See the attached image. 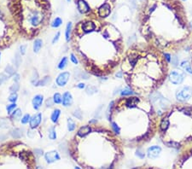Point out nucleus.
I'll use <instances>...</instances> for the list:
<instances>
[{
	"mask_svg": "<svg viewBox=\"0 0 192 169\" xmlns=\"http://www.w3.org/2000/svg\"><path fill=\"white\" fill-rule=\"evenodd\" d=\"M139 22L144 41L165 54L181 50L191 38L190 21L179 0H144Z\"/></svg>",
	"mask_w": 192,
	"mask_h": 169,
	"instance_id": "obj_1",
	"label": "nucleus"
},
{
	"mask_svg": "<svg viewBox=\"0 0 192 169\" xmlns=\"http://www.w3.org/2000/svg\"><path fill=\"white\" fill-rule=\"evenodd\" d=\"M107 116L111 130L126 147L141 148L157 134L160 115L148 97L127 96L112 101Z\"/></svg>",
	"mask_w": 192,
	"mask_h": 169,
	"instance_id": "obj_2",
	"label": "nucleus"
},
{
	"mask_svg": "<svg viewBox=\"0 0 192 169\" xmlns=\"http://www.w3.org/2000/svg\"><path fill=\"white\" fill-rule=\"evenodd\" d=\"M120 65L128 87L142 97L160 89L170 73L166 55L146 42L130 47Z\"/></svg>",
	"mask_w": 192,
	"mask_h": 169,
	"instance_id": "obj_3",
	"label": "nucleus"
},
{
	"mask_svg": "<svg viewBox=\"0 0 192 169\" xmlns=\"http://www.w3.org/2000/svg\"><path fill=\"white\" fill-rule=\"evenodd\" d=\"M89 135L83 148H71L74 160L83 169L119 168L124 158V144L114 131L100 126Z\"/></svg>",
	"mask_w": 192,
	"mask_h": 169,
	"instance_id": "obj_4",
	"label": "nucleus"
},
{
	"mask_svg": "<svg viewBox=\"0 0 192 169\" xmlns=\"http://www.w3.org/2000/svg\"><path fill=\"white\" fill-rule=\"evenodd\" d=\"M157 134L167 148L180 150L192 144V104L178 102L160 115Z\"/></svg>",
	"mask_w": 192,
	"mask_h": 169,
	"instance_id": "obj_5",
	"label": "nucleus"
},
{
	"mask_svg": "<svg viewBox=\"0 0 192 169\" xmlns=\"http://www.w3.org/2000/svg\"><path fill=\"white\" fill-rule=\"evenodd\" d=\"M0 169H37L33 153L21 143L0 149Z\"/></svg>",
	"mask_w": 192,
	"mask_h": 169,
	"instance_id": "obj_6",
	"label": "nucleus"
},
{
	"mask_svg": "<svg viewBox=\"0 0 192 169\" xmlns=\"http://www.w3.org/2000/svg\"><path fill=\"white\" fill-rule=\"evenodd\" d=\"M173 169H192V144L179 150L173 162Z\"/></svg>",
	"mask_w": 192,
	"mask_h": 169,
	"instance_id": "obj_7",
	"label": "nucleus"
},
{
	"mask_svg": "<svg viewBox=\"0 0 192 169\" xmlns=\"http://www.w3.org/2000/svg\"><path fill=\"white\" fill-rule=\"evenodd\" d=\"M192 97V88L191 86H183L181 89L178 90L176 92V97L179 100V102L181 103H186L187 100H189Z\"/></svg>",
	"mask_w": 192,
	"mask_h": 169,
	"instance_id": "obj_8",
	"label": "nucleus"
},
{
	"mask_svg": "<svg viewBox=\"0 0 192 169\" xmlns=\"http://www.w3.org/2000/svg\"><path fill=\"white\" fill-rule=\"evenodd\" d=\"M70 79V73L69 72H62L59 74L56 79V84L59 87H64L67 84Z\"/></svg>",
	"mask_w": 192,
	"mask_h": 169,
	"instance_id": "obj_9",
	"label": "nucleus"
},
{
	"mask_svg": "<svg viewBox=\"0 0 192 169\" xmlns=\"http://www.w3.org/2000/svg\"><path fill=\"white\" fill-rule=\"evenodd\" d=\"M168 79L170 80V82L173 84H180L183 80V76L181 73H179V71H172L171 73H169L168 75Z\"/></svg>",
	"mask_w": 192,
	"mask_h": 169,
	"instance_id": "obj_10",
	"label": "nucleus"
},
{
	"mask_svg": "<svg viewBox=\"0 0 192 169\" xmlns=\"http://www.w3.org/2000/svg\"><path fill=\"white\" fill-rule=\"evenodd\" d=\"M45 161L49 163V164H51V163H54L56 161H57L61 159L60 156H59V153L56 150H51V151H49L46 152L45 154Z\"/></svg>",
	"mask_w": 192,
	"mask_h": 169,
	"instance_id": "obj_11",
	"label": "nucleus"
},
{
	"mask_svg": "<svg viewBox=\"0 0 192 169\" xmlns=\"http://www.w3.org/2000/svg\"><path fill=\"white\" fill-rule=\"evenodd\" d=\"M110 13H111V4H104L97 9V15L101 18L108 17L110 15Z\"/></svg>",
	"mask_w": 192,
	"mask_h": 169,
	"instance_id": "obj_12",
	"label": "nucleus"
},
{
	"mask_svg": "<svg viewBox=\"0 0 192 169\" xmlns=\"http://www.w3.org/2000/svg\"><path fill=\"white\" fill-rule=\"evenodd\" d=\"M96 25H97V21L95 22L93 21H86L81 24V28L85 33H90L96 29Z\"/></svg>",
	"mask_w": 192,
	"mask_h": 169,
	"instance_id": "obj_13",
	"label": "nucleus"
},
{
	"mask_svg": "<svg viewBox=\"0 0 192 169\" xmlns=\"http://www.w3.org/2000/svg\"><path fill=\"white\" fill-rule=\"evenodd\" d=\"M42 121V114L40 113H38L33 116H31L30 121H29V126L31 129H35L40 125Z\"/></svg>",
	"mask_w": 192,
	"mask_h": 169,
	"instance_id": "obj_14",
	"label": "nucleus"
},
{
	"mask_svg": "<svg viewBox=\"0 0 192 169\" xmlns=\"http://www.w3.org/2000/svg\"><path fill=\"white\" fill-rule=\"evenodd\" d=\"M77 8L81 14H86L91 11V7L86 0H77Z\"/></svg>",
	"mask_w": 192,
	"mask_h": 169,
	"instance_id": "obj_15",
	"label": "nucleus"
},
{
	"mask_svg": "<svg viewBox=\"0 0 192 169\" xmlns=\"http://www.w3.org/2000/svg\"><path fill=\"white\" fill-rule=\"evenodd\" d=\"M162 149L159 146H151L147 150V156L149 159H155L159 156Z\"/></svg>",
	"mask_w": 192,
	"mask_h": 169,
	"instance_id": "obj_16",
	"label": "nucleus"
},
{
	"mask_svg": "<svg viewBox=\"0 0 192 169\" xmlns=\"http://www.w3.org/2000/svg\"><path fill=\"white\" fill-rule=\"evenodd\" d=\"M44 102V96L43 95H35L33 97V100H32V104H33V108L35 109V110H38L40 109V107L42 106V103Z\"/></svg>",
	"mask_w": 192,
	"mask_h": 169,
	"instance_id": "obj_17",
	"label": "nucleus"
},
{
	"mask_svg": "<svg viewBox=\"0 0 192 169\" xmlns=\"http://www.w3.org/2000/svg\"><path fill=\"white\" fill-rule=\"evenodd\" d=\"M62 105L64 107H69L73 103V96L69 92H65L62 95Z\"/></svg>",
	"mask_w": 192,
	"mask_h": 169,
	"instance_id": "obj_18",
	"label": "nucleus"
},
{
	"mask_svg": "<svg viewBox=\"0 0 192 169\" xmlns=\"http://www.w3.org/2000/svg\"><path fill=\"white\" fill-rule=\"evenodd\" d=\"M91 131H92V128L90 126H84L79 129V131L77 132V135L79 138H84V137L87 136L89 133H91Z\"/></svg>",
	"mask_w": 192,
	"mask_h": 169,
	"instance_id": "obj_19",
	"label": "nucleus"
},
{
	"mask_svg": "<svg viewBox=\"0 0 192 169\" xmlns=\"http://www.w3.org/2000/svg\"><path fill=\"white\" fill-rule=\"evenodd\" d=\"M43 46V40L40 38H36L33 45V50L34 53H38Z\"/></svg>",
	"mask_w": 192,
	"mask_h": 169,
	"instance_id": "obj_20",
	"label": "nucleus"
},
{
	"mask_svg": "<svg viewBox=\"0 0 192 169\" xmlns=\"http://www.w3.org/2000/svg\"><path fill=\"white\" fill-rule=\"evenodd\" d=\"M60 115H61V109H54L53 112L51 113V114H50V121L54 124L57 123Z\"/></svg>",
	"mask_w": 192,
	"mask_h": 169,
	"instance_id": "obj_21",
	"label": "nucleus"
},
{
	"mask_svg": "<svg viewBox=\"0 0 192 169\" xmlns=\"http://www.w3.org/2000/svg\"><path fill=\"white\" fill-rule=\"evenodd\" d=\"M72 28H73V24L71 21L67 22V26H66V30H65V39L67 42H69V40L71 39V32H72Z\"/></svg>",
	"mask_w": 192,
	"mask_h": 169,
	"instance_id": "obj_22",
	"label": "nucleus"
},
{
	"mask_svg": "<svg viewBox=\"0 0 192 169\" xmlns=\"http://www.w3.org/2000/svg\"><path fill=\"white\" fill-rule=\"evenodd\" d=\"M10 135L14 138H20L22 137V130L20 128H14L10 131Z\"/></svg>",
	"mask_w": 192,
	"mask_h": 169,
	"instance_id": "obj_23",
	"label": "nucleus"
},
{
	"mask_svg": "<svg viewBox=\"0 0 192 169\" xmlns=\"http://www.w3.org/2000/svg\"><path fill=\"white\" fill-rule=\"evenodd\" d=\"M67 62H68V59H67V56H63V57L61 59V61L59 62V63H58L57 65L58 69H60V70H63V69H65V68L67 67Z\"/></svg>",
	"mask_w": 192,
	"mask_h": 169,
	"instance_id": "obj_24",
	"label": "nucleus"
},
{
	"mask_svg": "<svg viewBox=\"0 0 192 169\" xmlns=\"http://www.w3.org/2000/svg\"><path fill=\"white\" fill-rule=\"evenodd\" d=\"M180 66H181V67H182L183 70H185L186 72H188V73H190V74H192V67L190 62H188V61H183V62H181Z\"/></svg>",
	"mask_w": 192,
	"mask_h": 169,
	"instance_id": "obj_25",
	"label": "nucleus"
},
{
	"mask_svg": "<svg viewBox=\"0 0 192 169\" xmlns=\"http://www.w3.org/2000/svg\"><path fill=\"white\" fill-rule=\"evenodd\" d=\"M21 114H22V111L21 109H16L12 114H11V118L15 121H19L20 119L21 118Z\"/></svg>",
	"mask_w": 192,
	"mask_h": 169,
	"instance_id": "obj_26",
	"label": "nucleus"
},
{
	"mask_svg": "<svg viewBox=\"0 0 192 169\" xmlns=\"http://www.w3.org/2000/svg\"><path fill=\"white\" fill-rule=\"evenodd\" d=\"M50 81H51V77L50 76H45L42 80H39L37 86H45V85L50 84Z\"/></svg>",
	"mask_w": 192,
	"mask_h": 169,
	"instance_id": "obj_27",
	"label": "nucleus"
},
{
	"mask_svg": "<svg viewBox=\"0 0 192 169\" xmlns=\"http://www.w3.org/2000/svg\"><path fill=\"white\" fill-rule=\"evenodd\" d=\"M48 137L50 140H56L57 139V131L54 126L50 127L48 130Z\"/></svg>",
	"mask_w": 192,
	"mask_h": 169,
	"instance_id": "obj_28",
	"label": "nucleus"
},
{
	"mask_svg": "<svg viewBox=\"0 0 192 169\" xmlns=\"http://www.w3.org/2000/svg\"><path fill=\"white\" fill-rule=\"evenodd\" d=\"M62 24V20L60 18V17H56L52 21V22L50 23V26L51 28H58L59 27H61Z\"/></svg>",
	"mask_w": 192,
	"mask_h": 169,
	"instance_id": "obj_29",
	"label": "nucleus"
},
{
	"mask_svg": "<svg viewBox=\"0 0 192 169\" xmlns=\"http://www.w3.org/2000/svg\"><path fill=\"white\" fill-rule=\"evenodd\" d=\"M75 127H76L75 122L73 121V119L68 118L67 119V130H68V131H74L75 130Z\"/></svg>",
	"mask_w": 192,
	"mask_h": 169,
	"instance_id": "obj_30",
	"label": "nucleus"
},
{
	"mask_svg": "<svg viewBox=\"0 0 192 169\" xmlns=\"http://www.w3.org/2000/svg\"><path fill=\"white\" fill-rule=\"evenodd\" d=\"M38 81H39V80H38V72H37L36 70H33V75H32V79H31V82L33 83V85L37 86V85H38Z\"/></svg>",
	"mask_w": 192,
	"mask_h": 169,
	"instance_id": "obj_31",
	"label": "nucleus"
},
{
	"mask_svg": "<svg viewBox=\"0 0 192 169\" xmlns=\"http://www.w3.org/2000/svg\"><path fill=\"white\" fill-rule=\"evenodd\" d=\"M53 101H54V103H56V104H60V103H62V95L60 93H55L53 95Z\"/></svg>",
	"mask_w": 192,
	"mask_h": 169,
	"instance_id": "obj_32",
	"label": "nucleus"
},
{
	"mask_svg": "<svg viewBox=\"0 0 192 169\" xmlns=\"http://www.w3.org/2000/svg\"><path fill=\"white\" fill-rule=\"evenodd\" d=\"M4 72H5V74H7L9 76H12V75H14L15 74H16V73H15V69H14V67H13L11 65H10V64L5 67Z\"/></svg>",
	"mask_w": 192,
	"mask_h": 169,
	"instance_id": "obj_33",
	"label": "nucleus"
},
{
	"mask_svg": "<svg viewBox=\"0 0 192 169\" xmlns=\"http://www.w3.org/2000/svg\"><path fill=\"white\" fill-rule=\"evenodd\" d=\"M10 121L7 119H1L0 120V127L1 128H8L10 126Z\"/></svg>",
	"mask_w": 192,
	"mask_h": 169,
	"instance_id": "obj_34",
	"label": "nucleus"
},
{
	"mask_svg": "<svg viewBox=\"0 0 192 169\" xmlns=\"http://www.w3.org/2000/svg\"><path fill=\"white\" fill-rule=\"evenodd\" d=\"M20 89V85L18 83L15 82V84H13L10 87V92L11 93H16V92H18Z\"/></svg>",
	"mask_w": 192,
	"mask_h": 169,
	"instance_id": "obj_35",
	"label": "nucleus"
},
{
	"mask_svg": "<svg viewBox=\"0 0 192 169\" xmlns=\"http://www.w3.org/2000/svg\"><path fill=\"white\" fill-rule=\"evenodd\" d=\"M73 115H74L75 118H77L78 120H82V116H83V114H82V112H81V110H80L79 109H74V112H73Z\"/></svg>",
	"mask_w": 192,
	"mask_h": 169,
	"instance_id": "obj_36",
	"label": "nucleus"
},
{
	"mask_svg": "<svg viewBox=\"0 0 192 169\" xmlns=\"http://www.w3.org/2000/svg\"><path fill=\"white\" fill-rule=\"evenodd\" d=\"M30 119H31V115L29 114H26L25 115H23V117L21 119V123L23 124V125H26L30 121Z\"/></svg>",
	"mask_w": 192,
	"mask_h": 169,
	"instance_id": "obj_37",
	"label": "nucleus"
},
{
	"mask_svg": "<svg viewBox=\"0 0 192 169\" xmlns=\"http://www.w3.org/2000/svg\"><path fill=\"white\" fill-rule=\"evenodd\" d=\"M16 107H17V105H16V103H11V104L7 105V106H6V110H7V113H8V114H10L11 112H13V111L16 109Z\"/></svg>",
	"mask_w": 192,
	"mask_h": 169,
	"instance_id": "obj_38",
	"label": "nucleus"
},
{
	"mask_svg": "<svg viewBox=\"0 0 192 169\" xmlns=\"http://www.w3.org/2000/svg\"><path fill=\"white\" fill-rule=\"evenodd\" d=\"M188 45H189L188 52H189V56H190V62H191L192 67V35L191 39H190V41H189V43H188Z\"/></svg>",
	"mask_w": 192,
	"mask_h": 169,
	"instance_id": "obj_39",
	"label": "nucleus"
},
{
	"mask_svg": "<svg viewBox=\"0 0 192 169\" xmlns=\"http://www.w3.org/2000/svg\"><path fill=\"white\" fill-rule=\"evenodd\" d=\"M21 55H20V53L16 52V55H15V63H16V67H19L20 64H21Z\"/></svg>",
	"mask_w": 192,
	"mask_h": 169,
	"instance_id": "obj_40",
	"label": "nucleus"
},
{
	"mask_svg": "<svg viewBox=\"0 0 192 169\" xmlns=\"http://www.w3.org/2000/svg\"><path fill=\"white\" fill-rule=\"evenodd\" d=\"M96 88L95 86H92V85H89L86 88V93L89 95H92V94L96 93Z\"/></svg>",
	"mask_w": 192,
	"mask_h": 169,
	"instance_id": "obj_41",
	"label": "nucleus"
},
{
	"mask_svg": "<svg viewBox=\"0 0 192 169\" xmlns=\"http://www.w3.org/2000/svg\"><path fill=\"white\" fill-rule=\"evenodd\" d=\"M18 99V95L16 93H11L10 95V97H8V100L11 102V103H16Z\"/></svg>",
	"mask_w": 192,
	"mask_h": 169,
	"instance_id": "obj_42",
	"label": "nucleus"
},
{
	"mask_svg": "<svg viewBox=\"0 0 192 169\" xmlns=\"http://www.w3.org/2000/svg\"><path fill=\"white\" fill-rule=\"evenodd\" d=\"M132 94H134V92L130 89V88H128V89H125V90H123L122 91V92H121V97H127V96H131Z\"/></svg>",
	"mask_w": 192,
	"mask_h": 169,
	"instance_id": "obj_43",
	"label": "nucleus"
},
{
	"mask_svg": "<svg viewBox=\"0 0 192 169\" xmlns=\"http://www.w3.org/2000/svg\"><path fill=\"white\" fill-rule=\"evenodd\" d=\"M70 60H71V62L74 63V64H75V65H78V63H79V61H78V58L76 57V56L74 55V54H70Z\"/></svg>",
	"mask_w": 192,
	"mask_h": 169,
	"instance_id": "obj_44",
	"label": "nucleus"
},
{
	"mask_svg": "<svg viewBox=\"0 0 192 169\" xmlns=\"http://www.w3.org/2000/svg\"><path fill=\"white\" fill-rule=\"evenodd\" d=\"M27 45H21L20 46V53L21 55H25L26 54V50H27Z\"/></svg>",
	"mask_w": 192,
	"mask_h": 169,
	"instance_id": "obj_45",
	"label": "nucleus"
},
{
	"mask_svg": "<svg viewBox=\"0 0 192 169\" xmlns=\"http://www.w3.org/2000/svg\"><path fill=\"white\" fill-rule=\"evenodd\" d=\"M132 169H162L156 167H151V166H141V167H137Z\"/></svg>",
	"mask_w": 192,
	"mask_h": 169,
	"instance_id": "obj_46",
	"label": "nucleus"
},
{
	"mask_svg": "<svg viewBox=\"0 0 192 169\" xmlns=\"http://www.w3.org/2000/svg\"><path fill=\"white\" fill-rule=\"evenodd\" d=\"M53 104H54L53 98H48V99L45 101V105H46V107H47V108H50V107H52V106H53Z\"/></svg>",
	"mask_w": 192,
	"mask_h": 169,
	"instance_id": "obj_47",
	"label": "nucleus"
},
{
	"mask_svg": "<svg viewBox=\"0 0 192 169\" xmlns=\"http://www.w3.org/2000/svg\"><path fill=\"white\" fill-rule=\"evenodd\" d=\"M60 35H61V33H60V32H57V33H56V35L54 36L53 39H52V44H56V43L57 42L58 40H59V38H60Z\"/></svg>",
	"mask_w": 192,
	"mask_h": 169,
	"instance_id": "obj_48",
	"label": "nucleus"
},
{
	"mask_svg": "<svg viewBox=\"0 0 192 169\" xmlns=\"http://www.w3.org/2000/svg\"><path fill=\"white\" fill-rule=\"evenodd\" d=\"M137 156H139L140 158H144V153L141 151V148H138L137 150Z\"/></svg>",
	"mask_w": 192,
	"mask_h": 169,
	"instance_id": "obj_49",
	"label": "nucleus"
},
{
	"mask_svg": "<svg viewBox=\"0 0 192 169\" xmlns=\"http://www.w3.org/2000/svg\"><path fill=\"white\" fill-rule=\"evenodd\" d=\"M7 80H8V76H6L5 75H4V74H1V75H0V80L2 81V83L4 82V81H6Z\"/></svg>",
	"mask_w": 192,
	"mask_h": 169,
	"instance_id": "obj_50",
	"label": "nucleus"
},
{
	"mask_svg": "<svg viewBox=\"0 0 192 169\" xmlns=\"http://www.w3.org/2000/svg\"><path fill=\"white\" fill-rule=\"evenodd\" d=\"M79 78H80V79H84V80H87V79L89 78V75H88V74H86V73H85V72H81Z\"/></svg>",
	"mask_w": 192,
	"mask_h": 169,
	"instance_id": "obj_51",
	"label": "nucleus"
},
{
	"mask_svg": "<svg viewBox=\"0 0 192 169\" xmlns=\"http://www.w3.org/2000/svg\"><path fill=\"white\" fill-rule=\"evenodd\" d=\"M77 88H79V89H81V90H83V89H85L86 88V84H84V83H79V84H78L76 85Z\"/></svg>",
	"mask_w": 192,
	"mask_h": 169,
	"instance_id": "obj_52",
	"label": "nucleus"
},
{
	"mask_svg": "<svg viewBox=\"0 0 192 169\" xmlns=\"http://www.w3.org/2000/svg\"><path fill=\"white\" fill-rule=\"evenodd\" d=\"M13 80H14L15 82L17 83V82L20 80V75H18V74H15V75H14V79H13Z\"/></svg>",
	"mask_w": 192,
	"mask_h": 169,
	"instance_id": "obj_53",
	"label": "nucleus"
},
{
	"mask_svg": "<svg viewBox=\"0 0 192 169\" xmlns=\"http://www.w3.org/2000/svg\"><path fill=\"white\" fill-rule=\"evenodd\" d=\"M34 152H35V154H37V155H43V151L41 150H34Z\"/></svg>",
	"mask_w": 192,
	"mask_h": 169,
	"instance_id": "obj_54",
	"label": "nucleus"
},
{
	"mask_svg": "<svg viewBox=\"0 0 192 169\" xmlns=\"http://www.w3.org/2000/svg\"><path fill=\"white\" fill-rule=\"evenodd\" d=\"M190 24H191V29H192V21H191V22H190Z\"/></svg>",
	"mask_w": 192,
	"mask_h": 169,
	"instance_id": "obj_55",
	"label": "nucleus"
},
{
	"mask_svg": "<svg viewBox=\"0 0 192 169\" xmlns=\"http://www.w3.org/2000/svg\"><path fill=\"white\" fill-rule=\"evenodd\" d=\"M37 169H43L41 167H37Z\"/></svg>",
	"mask_w": 192,
	"mask_h": 169,
	"instance_id": "obj_56",
	"label": "nucleus"
},
{
	"mask_svg": "<svg viewBox=\"0 0 192 169\" xmlns=\"http://www.w3.org/2000/svg\"><path fill=\"white\" fill-rule=\"evenodd\" d=\"M74 169H81L80 168H79V167H76V168H74Z\"/></svg>",
	"mask_w": 192,
	"mask_h": 169,
	"instance_id": "obj_57",
	"label": "nucleus"
},
{
	"mask_svg": "<svg viewBox=\"0 0 192 169\" xmlns=\"http://www.w3.org/2000/svg\"><path fill=\"white\" fill-rule=\"evenodd\" d=\"M2 84V81H1V80H0V84Z\"/></svg>",
	"mask_w": 192,
	"mask_h": 169,
	"instance_id": "obj_58",
	"label": "nucleus"
},
{
	"mask_svg": "<svg viewBox=\"0 0 192 169\" xmlns=\"http://www.w3.org/2000/svg\"><path fill=\"white\" fill-rule=\"evenodd\" d=\"M67 2H70V1H71V0H67Z\"/></svg>",
	"mask_w": 192,
	"mask_h": 169,
	"instance_id": "obj_59",
	"label": "nucleus"
},
{
	"mask_svg": "<svg viewBox=\"0 0 192 169\" xmlns=\"http://www.w3.org/2000/svg\"><path fill=\"white\" fill-rule=\"evenodd\" d=\"M0 56H1V53H0Z\"/></svg>",
	"mask_w": 192,
	"mask_h": 169,
	"instance_id": "obj_60",
	"label": "nucleus"
},
{
	"mask_svg": "<svg viewBox=\"0 0 192 169\" xmlns=\"http://www.w3.org/2000/svg\"><path fill=\"white\" fill-rule=\"evenodd\" d=\"M183 1H184V0H183Z\"/></svg>",
	"mask_w": 192,
	"mask_h": 169,
	"instance_id": "obj_61",
	"label": "nucleus"
}]
</instances>
